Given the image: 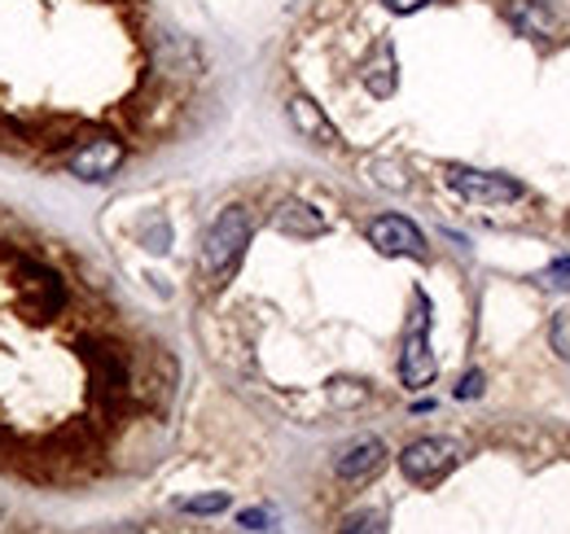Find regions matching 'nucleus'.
<instances>
[{
  "mask_svg": "<svg viewBox=\"0 0 570 534\" xmlns=\"http://www.w3.org/2000/svg\"><path fill=\"white\" fill-rule=\"evenodd\" d=\"M9 285H13V303L27 320H53L67 312L71 289L62 280V271H53L49 264L31 259V255H9Z\"/></svg>",
  "mask_w": 570,
  "mask_h": 534,
  "instance_id": "obj_1",
  "label": "nucleus"
},
{
  "mask_svg": "<svg viewBox=\"0 0 570 534\" xmlns=\"http://www.w3.org/2000/svg\"><path fill=\"white\" fill-rule=\"evenodd\" d=\"M250 233H255V219L246 206H224L215 215V224L203 237V250H198V267L212 285H224L233 276V267L242 264V255L250 246Z\"/></svg>",
  "mask_w": 570,
  "mask_h": 534,
  "instance_id": "obj_2",
  "label": "nucleus"
},
{
  "mask_svg": "<svg viewBox=\"0 0 570 534\" xmlns=\"http://www.w3.org/2000/svg\"><path fill=\"white\" fill-rule=\"evenodd\" d=\"M439 364H434V350H430V298L417 289V312H413V325L404 337V355H400V382L409 390H426L434 382Z\"/></svg>",
  "mask_w": 570,
  "mask_h": 534,
  "instance_id": "obj_3",
  "label": "nucleus"
},
{
  "mask_svg": "<svg viewBox=\"0 0 570 534\" xmlns=\"http://www.w3.org/2000/svg\"><path fill=\"white\" fill-rule=\"evenodd\" d=\"M83 368H88V386L101 403H119L132 390V368H128V355L106 346V342H92L83 346Z\"/></svg>",
  "mask_w": 570,
  "mask_h": 534,
  "instance_id": "obj_4",
  "label": "nucleus"
},
{
  "mask_svg": "<svg viewBox=\"0 0 570 534\" xmlns=\"http://www.w3.org/2000/svg\"><path fill=\"white\" fill-rule=\"evenodd\" d=\"M124 158H128V149H124L119 136H88V140H75V149L67 154V167H71L75 180L101 185L124 167Z\"/></svg>",
  "mask_w": 570,
  "mask_h": 534,
  "instance_id": "obj_5",
  "label": "nucleus"
},
{
  "mask_svg": "<svg viewBox=\"0 0 570 534\" xmlns=\"http://www.w3.org/2000/svg\"><path fill=\"white\" fill-rule=\"evenodd\" d=\"M448 185L465 201H488V206H504V201L522 198V185L497 176V171H474V167H448Z\"/></svg>",
  "mask_w": 570,
  "mask_h": 534,
  "instance_id": "obj_6",
  "label": "nucleus"
},
{
  "mask_svg": "<svg viewBox=\"0 0 570 534\" xmlns=\"http://www.w3.org/2000/svg\"><path fill=\"white\" fill-rule=\"evenodd\" d=\"M456 465V443H448V438H417V443H409L404 452H400V468H404V477L409 482H439L448 468Z\"/></svg>",
  "mask_w": 570,
  "mask_h": 534,
  "instance_id": "obj_7",
  "label": "nucleus"
},
{
  "mask_svg": "<svg viewBox=\"0 0 570 534\" xmlns=\"http://www.w3.org/2000/svg\"><path fill=\"white\" fill-rule=\"evenodd\" d=\"M368 241L382 250V255H409V259H426V233L404 219V215H377L368 228Z\"/></svg>",
  "mask_w": 570,
  "mask_h": 534,
  "instance_id": "obj_8",
  "label": "nucleus"
},
{
  "mask_svg": "<svg viewBox=\"0 0 570 534\" xmlns=\"http://www.w3.org/2000/svg\"><path fill=\"white\" fill-rule=\"evenodd\" d=\"M504 18L531 40H553L562 31V18L544 0H504Z\"/></svg>",
  "mask_w": 570,
  "mask_h": 534,
  "instance_id": "obj_9",
  "label": "nucleus"
},
{
  "mask_svg": "<svg viewBox=\"0 0 570 534\" xmlns=\"http://www.w3.org/2000/svg\"><path fill=\"white\" fill-rule=\"evenodd\" d=\"M386 468V447H382V438H356L338 461H334V473L343 477V482H368V477H377Z\"/></svg>",
  "mask_w": 570,
  "mask_h": 534,
  "instance_id": "obj_10",
  "label": "nucleus"
},
{
  "mask_svg": "<svg viewBox=\"0 0 570 534\" xmlns=\"http://www.w3.org/2000/svg\"><path fill=\"white\" fill-rule=\"evenodd\" d=\"M285 115H289V123H294V132L307 136L312 145H334L338 132H334V123L325 119V110L312 101V97H294L289 106H285Z\"/></svg>",
  "mask_w": 570,
  "mask_h": 534,
  "instance_id": "obj_11",
  "label": "nucleus"
},
{
  "mask_svg": "<svg viewBox=\"0 0 570 534\" xmlns=\"http://www.w3.org/2000/svg\"><path fill=\"white\" fill-rule=\"evenodd\" d=\"M273 228H277V233H285V237L307 241V237H321L330 224H325V215H321L316 206H307V201H285L282 210L273 215Z\"/></svg>",
  "mask_w": 570,
  "mask_h": 534,
  "instance_id": "obj_12",
  "label": "nucleus"
},
{
  "mask_svg": "<svg viewBox=\"0 0 570 534\" xmlns=\"http://www.w3.org/2000/svg\"><path fill=\"white\" fill-rule=\"evenodd\" d=\"M364 88L373 97H391L400 88V67H395V49L391 44H377V53L364 62Z\"/></svg>",
  "mask_w": 570,
  "mask_h": 534,
  "instance_id": "obj_13",
  "label": "nucleus"
},
{
  "mask_svg": "<svg viewBox=\"0 0 570 534\" xmlns=\"http://www.w3.org/2000/svg\"><path fill=\"white\" fill-rule=\"evenodd\" d=\"M368 399V386L356 382V377H343V382H330V403L334 407H360Z\"/></svg>",
  "mask_w": 570,
  "mask_h": 534,
  "instance_id": "obj_14",
  "label": "nucleus"
},
{
  "mask_svg": "<svg viewBox=\"0 0 570 534\" xmlns=\"http://www.w3.org/2000/svg\"><path fill=\"white\" fill-rule=\"evenodd\" d=\"M368 171H373V180H377L382 189H395V194H404V189H409V176H404V167H400V162L377 158V162H368Z\"/></svg>",
  "mask_w": 570,
  "mask_h": 534,
  "instance_id": "obj_15",
  "label": "nucleus"
},
{
  "mask_svg": "<svg viewBox=\"0 0 570 534\" xmlns=\"http://www.w3.org/2000/svg\"><path fill=\"white\" fill-rule=\"evenodd\" d=\"M141 246L145 250H154V255H163V250H171V228H167V219L158 215V219H149L141 228Z\"/></svg>",
  "mask_w": 570,
  "mask_h": 534,
  "instance_id": "obj_16",
  "label": "nucleus"
},
{
  "mask_svg": "<svg viewBox=\"0 0 570 534\" xmlns=\"http://www.w3.org/2000/svg\"><path fill=\"white\" fill-rule=\"evenodd\" d=\"M180 508L194 513V517H215V513L228 508V495H224V491H215V495H194V500H185Z\"/></svg>",
  "mask_w": 570,
  "mask_h": 534,
  "instance_id": "obj_17",
  "label": "nucleus"
},
{
  "mask_svg": "<svg viewBox=\"0 0 570 534\" xmlns=\"http://www.w3.org/2000/svg\"><path fill=\"white\" fill-rule=\"evenodd\" d=\"M343 534H386V517L373 513V508H368V513H356V517L343 526Z\"/></svg>",
  "mask_w": 570,
  "mask_h": 534,
  "instance_id": "obj_18",
  "label": "nucleus"
},
{
  "mask_svg": "<svg viewBox=\"0 0 570 534\" xmlns=\"http://www.w3.org/2000/svg\"><path fill=\"white\" fill-rule=\"evenodd\" d=\"M483 386H488V382H483V373H465V377H461V386H456V399H479V395H483Z\"/></svg>",
  "mask_w": 570,
  "mask_h": 534,
  "instance_id": "obj_19",
  "label": "nucleus"
},
{
  "mask_svg": "<svg viewBox=\"0 0 570 534\" xmlns=\"http://www.w3.org/2000/svg\"><path fill=\"white\" fill-rule=\"evenodd\" d=\"M237 522H242V526H250V531H264V526H268V513H264V508H246Z\"/></svg>",
  "mask_w": 570,
  "mask_h": 534,
  "instance_id": "obj_20",
  "label": "nucleus"
},
{
  "mask_svg": "<svg viewBox=\"0 0 570 534\" xmlns=\"http://www.w3.org/2000/svg\"><path fill=\"white\" fill-rule=\"evenodd\" d=\"M391 13H417V9H426L430 0H382Z\"/></svg>",
  "mask_w": 570,
  "mask_h": 534,
  "instance_id": "obj_21",
  "label": "nucleus"
},
{
  "mask_svg": "<svg viewBox=\"0 0 570 534\" xmlns=\"http://www.w3.org/2000/svg\"><path fill=\"white\" fill-rule=\"evenodd\" d=\"M106 534H141V531H132V526H119V531H106Z\"/></svg>",
  "mask_w": 570,
  "mask_h": 534,
  "instance_id": "obj_22",
  "label": "nucleus"
}]
</instances>
